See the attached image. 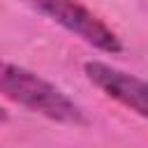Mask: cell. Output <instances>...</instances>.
Here are the masks:
<instances>
[{"label": "cell", "mask_w": 148, "mask_h": 148, "mask_svg": "<svg viewBox=\"0 0 148 148\" xmlns=\"http://www.w3.org/2000/svg\"><path fill=\"white\" fill-rule=\"evenodd\" d=\"M0 86L7 99L16 102L18 106H25L35 113H42L51 120L65 123V125H86L88 118L83 109L65 95L60 88L42 79L39 74L14 65V62H2V74H0Z\"/></svg>", "instance_id": "1"}, {"label": "cell", "mask_w": 148, "mask_h": 148, "mask_svg": "<svg viewBox=\"0 0 148 148\" xmlns=\"http://www.w3.org/2000/svg\"><path fill=\"white\" fill-rule=\"evenodd\" d=\"M37 12L49 16L51 21L60 23L65 30L74 32L83 42L92 44L104 53H120L123 42L120 37L90 9L79 5L76 0H28Z\"/></svg>", "instance_id": "2"}, {"label": "cell", "mask_w": 148, "mask_h": 148, "mask_svg": "<svg viewBox=\"0 0 148 148\" xmlns=\"http://www.w3.org/2000/svg\"><path fill=\"white\" fill-rule=\"evenodd\" d=\"M83 72L88 81L99 88L106 97L116 99L125 109L139 113L148 120V81L139 79L125 69H118L102 60H88L83 65Z\"/></svg>", "instance_id": "3"}]
</instances>
